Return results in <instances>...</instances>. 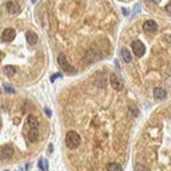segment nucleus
<instances>
[{
	"mask_svg": "<svg viewBox=\"0 0 171 171\" xmlns=\"http://www.w3.org/2000/svg\"><path fill=\"white\" fill-rule=\"evenodd\" d=\"M65 144L70 150H75L80 146V136L78 132L75 131H68L67 135H65Z\"/></svg>",
	"mask_w": 171,
	"mask_h": 171,
	"instance_id": "nucleus-1",
	"label": "nucleus"
},
{
	"mask_svg": "<svg viewBox=\"0 0 171 171\" xmlns=\"http://www.w3.org/2000/svg\"><path fill=\"white\" fill-rule=\"evenodd\" d=\"M58 61H59V65L61 70H64V72H75V68L68 64L67 58L64 56V54H60L59 58H58Z\"/></svg>",
	"mask_w": 171,
	"mask_h": 171,
	"instance_id": "nucleus-2",
	"label": "nucleus"
},
{
	"mask_svg": "<svg viewBox=\"0 0 171 171\" xmlns=\"http://www.w3.org/2000/svg\"><path fill=\"white\" fill-rule=\"evenodd\" d=\"M110 84H111V87L115 91H122L123 90V82H122V79L119 78L118 75H115V74L110 75Z\"/></svg>",
	"mask_w": 171,
	"mask_h": 171,
	"instance_id": "nucleus-3",
	"label": "nucleus"
},
{
	"mask_svg": "<svg viewBox=\"0 0 171 171\" xmlns=\"http://www.w3.org/2000/svg\"><path fill=\"white\" fill-rule=\"evenodd\" d=\"M132 51L138 58H140L144 55V52H146V47H144V44L140 40H135L132 43Z\"/></svg>",
	"mask_w": 171,
	"mask_h": 171,
	"instance_id": "nucleus-4",
	"label": "nucleus"
},
{
	"mask_svg": "<svg viewBox=\"0 0 171 171\" xmlns=\"http://www.w3.org/2000/svg\"><path fill=\"white\" fill-rule=\"evenodd\" d=\"M15 35H16V32L13 28H6V30L2 32V40L3 42H11L15 39Z\"/></svg>",
	"mask_w": 171,
	"mask_h": 171,
	"instance_id": "nucleus-5",
	"label": "nucleus"
},
{
	"mask_svg": "<svg viewBox=\"0 0 171 171\" xmlns=\"http://www.w3.org/2000/svg\"><path fill=\"white\" fill-rule=\"evenodd\" d=\"M13 155V148L11 146H4L0 150V158L7 161V159H11V156Z\"/></svg>",
	"mask_w": 171,
	"mask_h": 171,
	"instance_id": "nucleus-6",
	"label": "nucleus"
},
{
	"mask_svg": "<svg viewBox=\"0 0 171 171\" xmlns=\"http://www.w3.org/2000/svg\"><path fill=\"white\" fill-rule=\"evenodd\" d=\"M143 30L146 32H156L158 24H156L154 20H147V21H144V24H143Z\"/></svg>",
	"mask_w": 171,
	"mask_h": 171,
	"instance_id": "nucleus-7",
	"label": "nucleus"
},
{
	"mask_svg": "<svg viewBox=\"0 0 171 171\" xmlns=\"http://www.w3.org/2000/svg\"><path fill=\"white\" fill-rule=\"evenodd\" d=\"M25 39H27V42L30 43V44H36V43H38V40H39L38 35H36L35 32H32V31L25 32Z\"/></svg>",
	"mask_w": 171,
	"mask_h": 171,
	"instance_id": "nucleus-8",
	"label": "nucleus"
},
{
	"mask_svg": "<svg viewBox=\"0 0 171 171\" xmlns=\"http://www.w3.org/2000/svg\"><path fill=\"white\" fill-rule=\"evenodd\" d=\"M154 96L156 98V99H159V100H163V99H166L167 92H166L165 88H162V87H158V88L154 90Z\"/></svg>",
	"mask_w": 171,
	"mask_h": 171,
	"instance_id": "nucleus-9",
	"label": "nucleus"
},
{
	"mask_svg": "<svg viewBox=\"0 0 171 171\" xmlns=\"http://www.w3.org/2000/svg\"><path fill=\"white\" fill-rule=\"evenodd\" d=\"M6 7H7V9H8L11 13H13V15H16V13H19V11H20L19 6H17L15 2H8V3H7V4H6Z\"/></svg>",
	"mask_w": 171,
	"mask_h": 171,
	"instance_id": "nucleus-10",
	"label": "nucleus"
},
{
	"mask_svg": "<svg viewBox=\"0 0 171 171\" xmlns=\"http://www.w3.org/2000/svg\"><path fill=\"white\" fill-rule=\"evenodd\" d=\"M27 125H28V127H30V128H38V127H39V122H38V119H36V116L28 115Z\"/></svg>",
	"mask_w": 171,
	"mask_h": 171,
	"instance_id": "nucleus-11",
	"label": "nucleus"
},
{
	"mask_svg": "<svg viewBox=\"0 0 171 171\" xmlns=\"http://www.w3.org/2000/svg\"><path fill=\"white\" fill-rule=\"evenodd\" d=\"M3 72L8 76H13V75H16L17 70H16V67H13V65H6V67L3 68Z\"/></svg>",
	"mask_w": 171,
	"mask_h": 171,
	"instance_id": "nucleus-12",
	"label": "nucleus"
},
{
	"mask_svg": "<svg viewBox=\"0 0 171 171\" xmlns=\"http://www.w3.org/2000/svg\"><path fill=\"white\" fill-rule=\"evenodd\" d=\"M28 138H30L31 142H38L39 140V130L38 128H31L30 134H28Z\"/></svg>",
	"mask_w": 171,
	"mask_h": 171,
	"instance_id": "nucleus-13",
	"label": "nucleus"
},
{
	"mask_svg": "<svg viewBox=\"0 0 171 171\" xmlns=\"http://www.w3.org/2000/svg\"><path fill=\"white\" fill-rule=\"evenodd\" d=\"M107 170L108 171H123L122 170V166L118 165V163H115V162L108 163V165H107Z\"/></svg>",
	"mask_w": 171,
	"mask_h": 171,
	"instance_id": "nucleus-14",
	"label": "nucleus"
},
{
	"mask_svg": "<svg viewBox=\"0 0 171 171\" xmlns=\"http://www.w3.org/2000/svg\"><path fill=\"white\" fill-rule=\"evenodd\" d=\"M122 56H123V59H125L126 63H130V61L132 60V56H131L130 51L127 50V48H123L122 50Z\"/></svg>",
	"mask_w": 171,
	"mask_h": 171,
	"instance_id": "nucleus-15",
	"label": "nucleus"
},
{
	"mask_svg": "<svg viewBox=\"0 0 171 171\" xmlns=\"http://www.w3.org/2000/svg\"><path fill=\"white\" fill-rule=\"evenodd\" d=\"M39 169H40V171H48V161L42 158L39 161Z\"/></svg>",
	"mask_w": 171,
	"mask_h": 171,
	"instance_id": "nucleus-16",
	"label": "nucleus"
},
{
	"mask_svg": "<svg viewBox=\"0 0 171 171\" xmlns=\"http://www.w3.org/2000/svg\"><path fill=\"white\" fill-rule=\"evenodd\" d=\"M135 171H150V170L142 163H135Z\"/></svg>",
	"mask_w": 171,
	"mask_h": 171,
	"instance_id": "nucleus-17",
	"label": "nucleus"
},
{
	"mask_svg": "<svg viewBox=\"0 0 171 171\" xmlns=\"http://www.w3.org/2000/svg\"><path fill=\"white\" fill-rule=\"evenodd\" d=\"M4 90H6L8 94H15V90H13L12 87H9L8 84H6V86H4Z\"/></svg>",
	"mask_w": 171,
	"mask_h": 171,
	"instance_id": "nucleus-18",
	"label": "nucleus"
},
{
	"mask_svg": "<svg viewBox=\"0 0 171 171\" xmlns=\"http://www.w3.org/2000/svg\"><path fill=\"white\" fill-rule=\"evenodd\" d=\"M60 74H55V75H52L51 76V82H55V79H58V78H60Z\"/></svg>",
	"mask_w": 171,
	"mask_h": 171,
	"instance_id": "nucleus-19",
	"label": "nucleus"
},
{
	"mask_svg": "<svg viewBox=\"0 0 171 171\" xmlns=\"http://www.w3.org/2000/svg\"><path fill=\"white\" fill-rule=\"evenodd\" d=\"M165 9H166L169 13H171V3H169V4H167V6L165 7Z\"/></svg>",
	"mask_w": 171,
	"mask_h": 171,
	"instance_id": "nucleus-20",
	"label": "nucleus"
},
{
	"mask_svg": "<svg viewBox=\"0 0 171 171\" xmlns=\"http://www.w3.org/2000/svg\"><path fill=\"white\" fill-rule=\"evenodd\" d=\"M44 111H46V114H47V115H48V116H51V110H50V108H46Z\"/></svg>",
	"mask_w": 171,
	"mask_h": 171,
	"instance_id": "nucleus-21",
	"label": "nucleus"
},
{
	"mask_svg": "<svg viewBox=\"0 0 171 171\" xmlns=\"http://www.w3.org/2000/svg\"><path fill=\"white\" fill-rule=\"evenodd\" d=\"M48 152H50V154L52 152V144H50V146H48Z\"/></svg>",
	"mask_w": 171,
	"mask_h": 171,
	"instance_id": "nucleus-22",
	"label": "nucleus"
},
{
	"mask_svg": "<svg viewBox=\"0 0 171 171\" xmlns=\"http://www.w3.org/2000/svg\"><path fill=\"white\" fill-rule=\"evenodd\" d=\"M152 2H154V3H156V4H158V3H161V0H152Z\"/></svg>",
	"mask_w": 171,
	"mask_h": 171,
	"instance_id": "nucleus-23",
	"label": "nucleus"
},
{
	"mask_svg": "<svg viewBox=\"0 0 171 171\" xmlns=\"http://www.w3.org/2000/svg\"><path fill=\"white\" fill-rule=\"evenodd\" d=\"M2 58H3V55H2V52H0V59H2Z\"/></svg>",
	"mask_w": 171,
	"mask_h": 171,
	"instance_id": "nucleus-24",
	"label": "nucleus"
}]
</instances>
